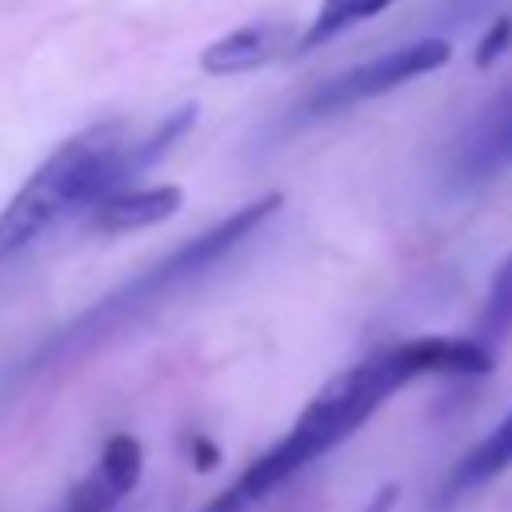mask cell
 <instances>
[{"instance_id": "6da1fadb", "label": "cell", "mask_w": 512, "mask_h": 512, "mask_svg": "<svg viewBox=\"0 0 512 512\" xmlns=\"http://www.w3.org/2000/svg\"><path fill=\"white\" fill-rule=\"evenodd\" d=\"M492 364H496V352L484 348L476 336H416V340L380 348L368 360L332 376L304 404L292 428L196 512H252L296 472H304L308 464L340 448L360 424H368L384 408L392 392L408 388L420 376H484L492 372Z\"/></svg>"}, {"instance_id": "7a4b0ae2", "label": "cell", "mask_w": 512, "mask_h": 512, "mask_svg": "<svg viewBox=\"0 0 512 512\" xmlns=\"http://www.w3.org/2000/svg\"><path fill=\"white\" fill-rule=\"evenodd\" d=\"M196 104H184L160 116L148 132L132 128L128 120H104L72 140H64L4 204L0 212V264L16 260L32 244H40L52 228L72 216H84L108 192L132 184L140 172L160 164L176 140L192 128Z\"/></svg>"}, {"instance_id": "3957f363", "label": "cell", "mask_w": 512, "mask_h": 512, "mask_svg": "<svg viewBox=\"0 0 512 512\" xmlns=\"http://www.w3.org/2000/svg\"><path fill=\"white\" fill-rule=\"evenodd\" d=\"M284 204L280 192H264L240 208H232L228 216H220L212 228L188 236L176 252L160 256L156 264L140 268L136 276H128L124 284H116L108 296H100L92 308H84L72 324H64L52 340L40 344V352L32 356V372L60 364V360H76L92 348H104L108 340H116L120 332L136 328L140 320H148L152 312H160L168 300L184 296L192 284H200L220 260H228L260 224H268L276 216V208Z\"/></svg>"}, {"instance_id": "277c9868", "label": "cell", "mask_w": 512, "mask_h": 512, "mask_svg": "<svg viewBox=\"0 0 512 512\" xmlns=\"http://www.w3.org/2000/svg\"><path fill=\"white\" fill-rule=\"evenodd\" d=\"M452 60V48L448 40L440 36H424V40H408V44H396L372 60H360L328 80H320L304 100H300V120H324V116H336V112H348L364 100H376L384 92H396L436 68H444Z\"/></svg>"}, {"instance_id": "5b68a950", "label": "cell", "mask_w": 512, "mask_h": 512, "mask_svg": "<svg viewBox=\"0 0 512 512\" xmlns=\"http://www.w3.org/2000/svg\"><path fill=\"white\" fill-rule=\"evenodd\" d=\"M508 168H512V88L492 104V112L480 116L472 136L456 148L452 184L456 188H476V184L496 180Z\"/></svg>"}, {"instance_id": "8992f818", "label": "cell", "mask_w": 512, "mask_h": 512, "mask_svg": "<svg viewBox=\"0 0 512 512\" xmlns=\"http://www.w3.org/2000/svg\"><path fill=\"white\" fill-rule=\"evenodd\" d=\"M296 44V28L288 20H252L244 28L224 32L200 52V68L208 76H240L272 64L284 48Z\"/></svg>"}, {"instance_id": "52a82bcc", "label": "cell", "mask_w": 512, "mask_h": 512, "mask_svg": "<svg viewBox=\"0 0 512 512\" xmlns=\"http://www.w3.org/2000/svg\"><path fill=\"white\" fill-rule=\"evenodd\" d=\"M180 204H184V192L176 184H148V188L124 184V188L108 192L104 200H96L84 212V224L92 232H140V228H152V224L176 216Z\"/></svg>"}, {"instance_id": "ba28073f", "label": "cell", "mask_w": 512, "mask_h": 512, "mask_svg": "<svg viewBox=\"0 0 512 512\" xmlns=\"http://www.w3.org/2000/svg\"><path fill=\"white\" fill-rule=\"evenodd\" d=\"M140 468H144V456H140V444L128 436V432H116L100 460H96V472L72 492L68 508L72 512H108L116 508L140 480Z\"/></svg>"}, {"instance_id": "9c48e42d", "label": "cell", "mask_w": 512, "mask_h": 512, "mask_svg": "<svg viewBox=\"0 0 512 512\" xmlns=\"http://www.w3.org/2000/svg\"><path fill=\"white\" fill-rule=\"evenodd\" d=\"M508 468H512V412H508L472 452H464V456L452 464V472H448V480H444V488H440V500L452 504V500L476 492L480 484L496 480V476L508 472Z\"/></svg>"}, {"instance_id": "30bf717a", "label": "cell", "mask_w": 512, "mask_h": 512, "mask_svg": "<svg viewBox=\"0 0 512 512\" xmlns=\"http://www.w3.org/2000/svg\"><path fill=\"white\" fill-rule=\"evenodd\" d=\"M508 336H512V252L496 264V272L488 280V292H484L480 320H476V340L484 348H496Z\"/></svg>"}, {"instance_id": "8fae6325", "label": "cell", "mask_w": 512, "mask_h": 512, "mask_svg": "<svg viewBox=\"0 0 512 512\" xmlns=\"http://www.w3.org/2000/svg\"><path fill=\"white\" fill-rule=\"evenodd\" d=\"M508 40H512V16H496L492 28H488V32L480 36V44H476V64L488 68V64L508 48Z\"/></svg>"}, {"instance_id": "7c38bea8", "label": "cell", "mask_w": 512, "mask_h": 512, "mask_svg": "<svg viewBox=\"0 0 512 512\" xmlns=\"http://www.w3.org/2000/svg\"><path fill=\"white\" fill-rule=\"evenodd\" d=\"M396 496H400V488H396V484H384V488H376V492L364 500V508H360V512H392Z\"/></svg>"}, {"instance_id": "4fadbf2b", "label": "cell", "mask_w": 512, "mask_h": 512, "mask_svg": "<svg viewBox=\"0 0 512 512\" xmlns=\"http://www.w3.org/2000/svg\"><path fill=\"white\" fill-rule=\"evenodd\" d=\"M192 452H196V468H212V460H216V448H212L204 436H192Z\"/></svg>"}, {"instance_id": "5bb4252c", "label": "cell", "mask_w": 512, "mask_h": 512, "mask_svg": "<svg viewBox=\"0 0 512 512\" xmlns=\"http://www.w3.org/2000/svg\"><path fill=\"white\" fill-rule=\"evenodd\" d=\"M68 512H72V508H68Z\"/></svg>"}]
</instances>
